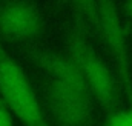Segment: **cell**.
<instances>
[{"instance_id":"6da1fadb","label":"cell","mask_w":132,"mask_h":126,"mask_svg":"<svg viewBox=\"0 0 132 126\" xmlns=\"http://www.w3.org/2000/svg\"><path fill=\"white\" fill-rule=\"evenodd\" d=\"M65 54L77 65L81 72L91 97L104 111L106 115L121 108L120 88L111 69L101 60L98 52L89 42V35L83 23L72 15V23L66 34Z\"/></svg>"},{"instance_id":"7a4b0ae2","label":"cell","mask_w":132,"mask_h":126,"mask_svg":"<svg viewBox=\"0 0 132 126\" xmlns=\"http://www.w3.org/2000/svg\"><path fill=\"white\" fill-rule=\"evenodd\" d=\"M0 97L23 126H51L32 85L0 40Z\"/></svg>"},{"instance_id":"3957f363","label":"cell","mask_w":132,"mask_h":126,"mask_svg":"<svg viewBox=\"0 0 132 126\" xmlns=\"http://www.w3.org/2000/svg\"><path fill=\"white\" fill-rule=\"evenodd\" d=\"M42 91L54 126H94V100L89 91L46 78Z\"/></svg>"},{"instance_id":"277c9868","label":"cell","mask_w":132,"mask_h":126,"mask_svg":"<svg viewBox=\"0 0 132 126\" xmlns=\"http://www.w3.org/2000/svg\"><path fill=\"white\" fill-rule=\"evenodd\" d=\"M98 38L104 43L117 71L118 86L132 101V66L128 51V32L120 19L115 0H97Z\"/></svg>"},{"instance_id":"5b68a950","label":"cell","mask_w":132,"mask_h":126,"mask_svg":"<svg viewBox=\"0 0 132 126\" xmlns=\"http://www.w3.org/2000/svg\"><path fill=\"white\" fill-rule=\"evenodd\" d=\"M45 22L32 0H5L0 3V40L32 46L43 35Z\"/></svg>"},{"instance_id":"8992f818","label":"cell","mask_w":132,"mask_h":126,"mask_svg":"<svg viewBox=\"0 0 132 126\" xmlns=\"http://www.w3.org/2000/svg\"><path fill=\"white\" fill-rule=\"evenodd\" d=\"M72 8V14L83 23L88 35L98 38V8L97 0H66Z\"/></svg>"},{"instance_id":"52a82bcc","label":"cell","mask_w":132,"mask_h":126,"mask_svg":"<svg viewBox=\"0 0 132 126\" xmlns=\"http://www.w3.org/2000/svg\"><path fill=\"white\" fill-rule=\"evenodd\" d=\"M106 125L104 126H132V108L128 109H117L112 114L106 115Z\"/></svg>"},{"instance_id":"ba28073f","label":"cell","mask_w":132,"mask_h":126,"mask_svg":"<svg viewBox=\"0 0 132 126\" xmlns=\"http://www.w3.org/2000/svg\"><path fill=\"white\" fill-rule=\"evenodd\" d=\"M14 120H15V117H14L12 111L0 97V126H14Z\"/></svg>"},{"instance_id":"9c48e42d","label":"cell","mask_w":132,"mask_h":126,"mask_svg":"<svg viewBox=\"0 0 132 126\" xmlns=\"http://www.w3.org/2000/svg\"><path fill=\"white\" fill-rule=\"evenodd\" d=\"M123 12L129 20V25H132V0H123Z\"/></svg>"},{"instance_id":"30bf717a","label":"cell","mask_w":132,"mask_h":126,"mask_svg":"<svg viewBox=\"0 0 132 126\" xmlns=\"http://www.w3.org/2000/svg\"><path fill=\"white\" fill-rule=\"evenodd\" d=\"M126 32H128V37L132 40V25H129V26L126 28Z\"/></svg>"},{"instance_id":"8fae6325","label":"cell","mask_w":132,"mask_h":126,"mask_svg":"<svg viewBox=\"0 0 132 126\" xmlns=\"http://www.w3.org/2000/svg\"><path fill=\"white\" fill-rule=\"evenodd\" d=\"M131 108H132V101H131Z\"/></svg>"}]
</instances>
